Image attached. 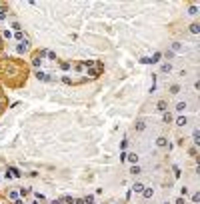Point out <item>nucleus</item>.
I'll return each instance as SVG.
<instances>
[{"instance_id":"obj_1","label":"nucleus","mask_w":200,"mask_h":204,"mask_svg":"<svg viewBox=\"0 0 200 204\" xmlns=\"http://www.w3.org/2000/svg\"><path fill=\"white\" fill-rule=\"evenodd\" d=\"M28 48H30V40H24V42H18V46H16V52L18 54H26L28 52Z\"/></svg>"},{"instance_id":"obj_2","label":"nucleus","mask_w":200,"mask_h":204,"mask_svg":"<svg viewBox=\"0 0 200 204\" xmlns=\"http://www.w3.org/2000/svg\"><path fill=\"white\" fill-rule=\"evenodd\" d=\"M174 122H176V126H178V128H182V126H186V124H188V118L184 116V114H178V116L174 118Z\"/></svg>"},{"instance_id":"obj_3","label":"nucleus","mask_w":200,"mask_h":204,"mask_svg":"<svg viewBox=\"0 0 200 204\" xmlns=\"http://www.w3.org/2000/svg\"><path fill=\"white\" fill-rule=\"evenodd\" d=\"M144 128H146V120H144V118H138V120H136V122H134V130L142 132V130H144Z\"/></svg>"},{"instance_id":"obj_4","label":"nucleus","mask_w":200,"mask_h":204,"mask_svg":"<svg viewBox=\"0 0 200 204\" xmlns=\"http://www.w3.org/2000/svg\"><path fill=\"white\" fill-rule=\"evenodd\" d=\"M156 108H158L160 112H166V108H168V100H164V98H162V100L158 102V104H156Z\"/></svg>"},{"instance_id":"obj_5","label":"nucleus","mask_w":200,"mask_h":204,"mask_svg":"<svg viewBox=\"0 0 200 204\" xmlns=\"http://www.w3.org/2000/svg\"><path fill=\"white\" fill-rule=\"evenodd\" d=\"M186 110V102H184V100H178V102H176V112H184Z\"/></svg>"},{"instance_id":"obj_6","label":"nucleus","mask_w":200,"mask_h":204,"mask_svg":"<svg viewBox=\"0 0 200 204\" xmlns=\"http://www.w3.org/2000/svg\"><path fill=\"white\" fill-rule=\"evenodd\" d=\"M188 28H190V32H192V34H198L200 32V24H198V22H192Z\"/></svg>"},{"instance_id":"obj_7","label":"nucleus","mask_w":200,"mask_h":204,"mask_svg":"<svg viewBox=\"0 0 200 204\" xmlns=\"http://www.w3.org/2000/svg\"><path fill=\"white\" fill-rule=\"evenodd\" d=\"M170 70H172V64H170V62H164V64H162V68H160V72H164V74H168Z\"/></svg>"},{"instance_id":"obj_8","label":"nucleus","mask_w":200,"mask_h":204,"mask_svg":"<svg viewBox=\"0 0 200 204\" xmlns=\"http://www.w3.org/2000/svg\"><path fill=\"white\" fill-rule=\"evenodd\" d=\"M14 36V32L10 30V28H6V30H2V38H6V40H10Z\"/></svg>"},{"instance_id":"obj_9","label":"nucleus","mask_w":200,"mask_h":204,"mask_svg":"<svg viewBox=\"0 0 200 204\" xmlns=\"http://www.w3.org/2000/svg\"><path fill=\"white\" fill-rule=\"evenodd\" d=\"M134 192H136V194H140V192L144 190V184H142V182H136V184H134V188H132Z\"/></svg>"},{"instance_id":"obj_10","label":"nucleus","mask_w":200,"mask_h":204,"mask_svg":"<svg viewBox=\"0 0 200 204\" xmlns=\"http://www.w3.org/2000/svg\"><path fill=\"white\" fill-rule=\"evenodd\" d=\"M142 196H144V198H152L154 196L152 188H144V190H142Z\"/></svg>"},{"instance_id":"obj_11","label":"nucleus","mask_w":200,"mask_h":204,"mask_svg":"<svg viewBox=\"0 0 200 204\" xmlns=\"http://www.w3.org/2000/svg\"><path fill=\"white\" fill-rule=\"evenodd\" d=\"M156 144H158V146H160V148H164V146H166V144H168V140H166V138H164V136H160V138H158V140H156Z\"/></svg>"},{"instance_id":"obj_12","label":"nucleus","mask_w":200,"mask_h":204,"mask_svg":"<svg viewBox=\"0 0 200 204\" xmlns=\"http://www.w3.org/2000/svg\"><path fill=\"white\" fill-rule=\"evenodd\" d=\"M172 52H182V44L180 42H174L172 44Z\"/></svg>"},{"instance_id":"obj_13","label":"nucleus","mask_w":200,"mask_h":204,"mask_svg":"<svg viewBox=\"0 0 200 204\" xmlns=\"http://www.w3.org/2000/svg\"><path fill=\"white\" fill-rule=\"evenodd\" d=\"M188 14H192V16H196V14H198V6H196V4H192V6L188 8Z\"/></svg>"},{"instance_id":"obj_14","label":"nucleus","mask_w":200,"mask_h":204,"mask_svg":"<svg viewBox=\"0 0 200 204\" xmlns=\"http://www.w3.org/2000/svg\"><path fill=\"white\" fill-rule=\"evenodd\" d=\"M126 158L132 162V164H136V162H138V156H136V154H126Z\"/></svg>"},{"instance_id":"obj_15","label":"nucleus","mask_w":200,"mask_h":204,"mask_svg":"<svg viewBox=\"0 0 200 204\" xmlns=\"http://www.w3.org/2000/svg\"><path fill=\"white\" fill-rule=\"evenodd\" d=\"M172 120H174V116L166 110V112H164V122H172Z\"/></svg>"},{"instance_id":"obj_16","label":"nucleus","mask_w":200,"mask_h":204,"mask_svg":"<svg viewBox=\"0 0 200 204\" xmlns=\"http://www.w3.org/2000/svg\"><path fill=\"white\" fill-rule=\"evenodd\" d=\"M18 196H20V194H18V190H10V192H8V198H12V200H16Z\"/></svg>"},{"instance_id":"obj_17","label":"nucleus","mask_w":200,"mask_h":204,"mask_svg":"<svg viewBox=\"0 0 200 204\" xmlns=\"http://www.w3.org/2000/svg\"><path fill=\"white\" fill-rule=\"evenodd\" d=\"M10 30H16V32H20L22 28H20V24H18V22H12V24H10Z\"/></svg>"},{"instance_id":"obj_18","label":"nucleus","mask_w":200,"mask_h":204,"mask_svg":"<svg viewBox=\"0 0 200 204\" xmlns=\"http://www.w3.org/2000/svg\"><path fill=\"white\" fill-rule=\"evenodd\" d=\"M180 90V84H174V86H170V94H176Z\"/></svg>"},{"instance_id":"obj_19","label":"nucleus","mask_w":200,"mask_h":204,"mask_svg":"<svg viewBox=\"0 0 200 204\" xmlns=\"http://www.w3.org/2000/svg\"><path fill=\"white\" fill-rule=\"evenodd\" d=\"M130 172H132V174H138V172H140V166H138V164H132Z\"/></svg>"},{"instance_id":"obj_20","label":"nucleus","mask_w":200,"mask_h":204,"mask_svg":"<svg viewBox=\"0 0 200 204\" xmlns=\"http://www.w3.org/2000/svg\"><path fill=\"white\" fill-rule=\"evenodd\" d=\"M6 12H8L6 8H0V20H4V18H6Z\"/></svg>"},{"instance_id":"obj_21","label":"nucleus","mask_w":200,"mask_h":204,"mask_svg":"<svg viewBox=\"0 0 200 204\" xmlns=\"http://www.w3.org/2000/svg\"><path fill=\"white\" fill-rule=\"evenodd\" d=\"M172 56H174V52H172V50H166V52H164V58H166V60H170Z\"/></svg>"},{"instance_id":"obj_22","label":"nucleus","mask_w":200,"mask_h":204,"mask_svg":"<svg viewBox=\"0 0 200 204\" xmlns=\"http://www.w3.org/2000/svg\"><path fill=\"white\" fill-rule=\"evenodd\" d=\"M120 148H122V150H126V148H128V140H126V138L120 142Z\"/></svg>"},{"instance_id":"obj_23","label":"nucleus","mask_w":200,"mask_h":204,"mask_svg":"<svg viewBox=\"0 0 200 204\" xmlns=\"http://www.w3.org/2000/svg\"><path fill=\"white\" fill-rule=\"evenodd\" d=\"M180 194H182V198L188 194V188H186V186H182V188H180Z\"/></svg>"},{"instance_id":"obj_24","label":"nucleus","mask_w":200,"mask_h":204,"mask_svg":"<svg viewBox=\"0 0 200 204\" xmlns=\"http://www.w3.org/2000/svg\"><path fill=\"white\" fill-rule=\"evenodd\" d=\"M192 200H194V202H198V200H200V192H194V194H192Z\"/></svg>"},{"instance_id":"obj_25","label":"nucleus","mask_w":200,"mask_h":204,"mask_svg":"<svg viewBox=\"0 0 200 204\" xmlns=\"http://www.w3.org/2000/svg\"><path fill=\"white\" fill-rule=\"evenodd\" d=\"M176 204H184V198L180 196V198H176Z\"/></svg>"},{"instance_id":"obj_26","label":"nucleus","mask_w":200,"mask_h":204,"mask_svg":"<svg viewBox=\"0 0 200 204\" xmlns=\"http://www.w3.org/2000/svg\"><path fill=\"white\" fill-rule=\"evenodd\" d=\"M14 204H24V202H22V200H16V202H14Z\"/></svg>"},{"instance_id":"obj_27","label":"nucleus","mask_w":200,"mask_h":204,"mask_svg":"<svg viewBox=\"0 0 200 204\" xmlns=\"http://www.w3.org/2000/svg\"><path fill=\"white\" fill-rule=\"evenodd\" d=\"M32 204H38V202H32Z\"/></svg>"},{"instance_id":"obj_28","label":"nucleus","mask_w":200,"mask_h":204,"mask_svg":"<svg viewBox=\"0 0 200 204\" xmlns=\"http://www.w3.org/2000/svg\"><path fill=\"white\" fill-rule=\"evenodd\" d=\"M164 204H170V202H164Z\"/></svg>"}]
</instances>
